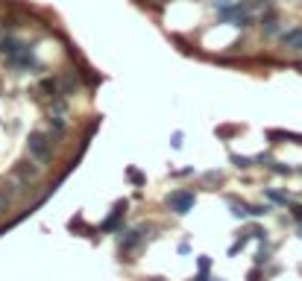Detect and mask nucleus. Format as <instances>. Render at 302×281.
I'll list each match as a JSON object with an SVG mask.
<instances>
[{
    "label": "nucleus",
    "instance_id": "obj_9",
    "mask_svg": "<svg viewBox=\"0 0 302 281\" xmlns=\"http://www.w3.org/2000/svg\"><path fill=\"white\" fill-rule=\"evenodd\" d=\"M282 41H285L288 47H297V50H302V26H294V29L282 32Z\"/></svg>",
    "mask_w": 302,
    "mask_h": 281
},
{
    "label": "nucleus",
    "instance_id": "obj_12",
    "mask_svg": "<svg viewBox=\"0 0 302 281\" xmlns=\"http://www.w3.org/2000/svg\"><path fill=\"white\" fill-rule=\"evenodd\" d=\"M267 199H270V202H279V205H288V202H291V199H288V194L273 191V188H267Z\"/></svg>",
    "mask_w": 302,
    "mask_h": 281
},
{
    "label": "nucleus",
    "instance_id": "obj_21",
    "mask_svg": "<svg viewBox=\"0 0 302 281\" xmlns=\"http://www.w3.org/2000/svg\"><path fill=\"white\" fill-rule=\"evenodd\" d=\"M291 214H294L297 223H302V205H291Z\"/></svg>",
    "mask_w": 302,
    "mask_h": 281
},
{
    "label": "nucleus",
    "instance_id": "obj_20",
    "mask_svg": "<svg viewBox=\"0 0 302 281\" xmlns=\"http://www.w3.org/2000/svg\"><path fill=\"white\" fill-rule=\"evenodd\" d=\"M209 267H211V258L203 255V258H200V273H209Z\"/></svg>",
    "mask_w": 302,
    "mask_h": 281
},
{
    "label": "nucleus",
    "instance_id": "obj_6",
    "mask_svg": "<svg viewBox=\"0 0 302 281\" xmlns=\"http://www.w3.org/2000/svg\"><path fill=\"white\" fill-rule=\"evenodd\" d=\"M23 50H29L23 41H18V38H3L0 41V53L3 56H18V53H23Z\"/></svg>",
    "mask_w": 302,
    "mask_h": 281
},
{
    "label": "nucleus",
    "instance_id": "obj_17",
    "mask_svg": "<svg viewBox=\"0 0 302 281\" xmlns=\"http://www.w3.org/2000/svg\"><path fill=\"white\" fill-rule=\"evenodd\" d=\"M126 176H129V179H132L135 185H144V173H141V170H135V167H129V170H126Z\"/></svg>",
    "mask_w": 302,
    "mask_h": 281
},
{
    "label": "nucleus",
    "instance_id": "obj_5",
    "mask_svg": "<svg viewBox=\"0 0 302 281\" xmlns=\"http://www.w3.org/2000/svg\"><path fill=\"white\" fill-rule=\"evenodd\" d=\"M15 176L21 179V185H29V182H35V179H38V167H35V164H29V161H21V164L15 167Z\"/></svg>",
    "mask_w": 302,
    "mask_h": 281
},
{
    "label": "nucleus",
    "instance_id": "obj_4",
    "mask_svg": "<svg viewBox=\"0 0 302 281\" xmlns=\"http://www.w3.org/2000/svg\"><path fill=\"white\" fill-rule=\"evenodd\" d=\"M123 214H126V202H117L115 208H112V214L100 223V232H115L117 226H120V220H123Z\"/></svg>",
    "mask_w": 302,
    "mask_h": 281
},
{
    "label": "nucleus",
    "instance_id": "obj_2",
    "mask_svg": "<svg viewBox=\"0 0 302 281\" xmlns=\"http://www.w3.org/2000/svg\"><path fill=\"white\" fill-rule=\"evenodd\" d=\"M26 150H29V155H32L35 161H47V158H50V135L32 132L29 141H26Z\"/></svg>",
    "mask_w": 302,
    "mask_h": 281
},
{
    "label": "nucleus",
    "instance_id": "obj_1",
    "mask_svg": "<svg viewBox=\"0 0 302 281\" xmlns=\"http://www.w3.org/2000/svg\"><path fill=\"white\" fill-rule=\"evenodd\" d=\"M194 205H197V194H194V191L179 188V191H170V194H167V208H170L173 214H179V217H185Z\"/></svg>",
    "mask_w": 302,
    "mask_h": 281
},
{
    "label": "nucleus",
    "instance_id": "obj_13",
    "mask_svg": "<svg viewBox=\"0 0 302 281\" xmlns=\"http://www.w3.org/2000/svg\"><path fill=\"white\" fill-rule=\"evenodd\" d=\"M261 26H264V32H267V35H273V32H279V21H276V18H273V15H267V18H264V23H261Z\"/></svg>",
    "mask_w": 302,
    "mask_h": 281
},
{
    "label": "nucleus",
    "instance_id": "obj_22",
    "mask_svg": "<svg viewBox=\"0 0 302 281\" xmlns=\"http://www.w3.org/2000/svg\"><path fill=\"white\" fill-rule=\"evenodd\" d=\"M194 281H211V279H209V273H197V279Z\"/></svg>",
    "mask_w": 302,
    "mask_h": 281
},
{
    "label": "nucleus",
    "instance_id": "obj_7",
    "mask_svg": "<svg viewBox=\"0 0 302 281\" xmlns=\"http://www.w3.org/2000/svg\"><path fill=\"white\" fill-rule=\"evenodd\" d=\"M123 238H120V249L123 252H129L132 246H138V240H141V235H144V229H135V232H120Z\"/></svg>",
    "mask_w": 302,
    "mask_h": 281
},
{
    "label": "nucleus",
    "instance_id": "obj_8",
    "mask_svg": "<svg viewBox=\"0 0 302 281\" xmlns=\"http://www.w3.org/2000/svg\"><path fill=\"white\" fill-rule=\"evenodd\" d=\"M59 91H62V97H65V94H73V91H76V76H73L70 70H65V73L59 76Z\"/></svg>",
    "mask_w": 302,
    "mask_h": 281
},
{
    "label": "nucleus",
    "instance_id": "obj_18",
    "mask_svg": "<svg viewBox=\"0 0 302 281\" xmlns=\"http://www.w3.org/2000/svg\"><path fill=\"white\" fill-rule=\"evenodd\" d=\"M170 147H173V150L182 147V132H173V135H170Z\"/></svg>",
    "mask_w": 302,
    "mask_h": 281
},
{
    "label": "nucleus",
    "instance_id": "obj_23",
    "mask_svg": "<svg viewBox=\"0 0 302 281\" xmlns=\"http://www.w3.org/2000/svg\"><path fill=\"white\" fill-rule=\"evenodd\" d=\"M147 281H162V279H147Z\"/></svg>",
    "mask_w": 302,
    "mask_h": 281
},
{
    "label": "nucleus",
    "instance_id": "obj_11",
    "mask_svg": "<svg viewBox=\"0 0 302 281\" xmlns=\"http://www.w3.org/2000/svg\"><path fill=\"white\" fill-rule=\"evenodd\" d=\"M229 208H232V214H235V217H241V220H247V217H250V205H247V202L229 199Z\"/></svg>",
    "mask_w": 302,
    "mask_h": 281
},
{
    "label": "nucleus",
    "instance_id": "obj_14",
    "mask_svg": "<svg viewBox=\"0 0 302 281\" xmlns=\"http://www.w3.org/2000/svg\"><path fill=\"white\" fill-rule=\"evenodd\" d=\"M270 214V205H250V217H267Z\"/></svg>",
    "mask_w": 302,
    "mask_h": 281
},
{
    "label": "nucleus",
    "instance_id": "obj_15",
    "mask_svg": "<svg viewBox=\"0 0 302 281\" xmlns=\"http://www.w3.org/2000/svg\"><path fill=\"white\" fill-rule=\"evenodd\" d=\"M267 261H270V246H261L258 255H256V267H261V264H267Z\"/></svg>",
    "mask_w": 302,
    "mask_h": 281
},
{
    "label": "nucleus",
    "instance_id": "obj_19",
    "mask_svg": "<svg viewBox=\"0 0 302 281\" xmlns=\"http://www.w3.org/2000/svg\"><path fill=\"white\" fill-rule=\"evenodd\" d=\"M9 202H12V196H9V194H3V191H0V214H3V211H6V208H9Z\"/></svg>",
    "mask_w": 302,
    "mask_h": 281
},
{
    "label": "nucleus",
    "instance_id": "obj_10",
    "mask_svg": "<svg viewBox=\"0 0 302 281\" xmlns=\"http://www.w3.org/2000/svg\"><path fill=\"white\" fill-rule=\"evenodd\" d=\"M229 161H232L235 167H241V170H247V167L256 164V158H250V155H238V152H229Z\"/></svg>",
    "mask_w": 302,
    "mask_h": 281
},
{
    "label": "nucleus",
    "instance_id": "obj_16",
    "mask_svg": "<svg viewBox=\"0 0 302 281\" xmlns=\"http://www.w3.org/2000/svg\"><path fill=\"white\" fill-rule=\"evenodd\" d=\"M247 243H250V235H244L241 240H235V243H232V249H229V255H238V252L247 246Z\"/></svg>",
    "mask_w": 302,
    "mask_h": 281
},
{
    "label": "nucleus",
    "instance_id": "obj_3",
    "mask_svg": "<svg viewBox=\"0 0 302 281\" xmlns=\"http://www.w3.org/2000/svg\"><path fill=\"white\" fill-rule=\"evenodd\" d=\"M6 65L9 67H23V70H38V62H35V56L29 50H23L18 56H6Z\"/></svg>",
    "mask_w": 302,
    "mask_h": 281
}]
</instances>
